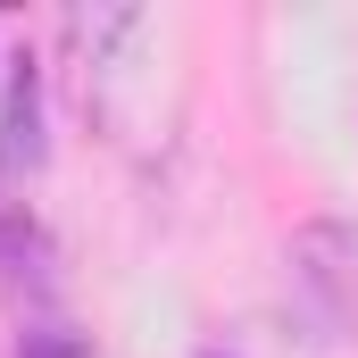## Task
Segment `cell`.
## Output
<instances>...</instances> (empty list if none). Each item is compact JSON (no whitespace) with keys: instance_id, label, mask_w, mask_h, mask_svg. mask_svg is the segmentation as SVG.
<instances>
[]
</instances>
